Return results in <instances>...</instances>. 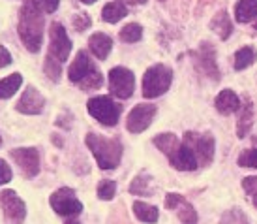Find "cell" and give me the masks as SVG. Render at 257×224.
Listing matches in <instances>:
<instances>
[{
    "mask_svg": "<svg viewBox=\"0 0 257 224\" xmlns=\"http://www.w3.org/2000/svg\"><path fill=\"white\" fill-rule=\"evenodd\" d=\"M15 108H17L19 113H25V115H38V113H42L43 108H45V98L40 94L38 89L27 87Z\"/></svg>",
    "mask_w": 257,
    "mask_h": 224,
    "instance_id": "cell-15",
    "label": "cell"
},
{
    "mask_svg": "<svg viewBox=\"0 0 257 224\" xmlns=\"http://www.w3.org/2000/svg\"><path fill=\"white\" fill-rule=\"evenodd\" d=\"M88 49L92 53L96 58H100V60H105L109 57V53L113 49V40L107 36V34H103V32H96L90 36L88 40Z\"/></svg>",
    "mask_w": 257,
    "mask_h": 224,
    "instance_id": "cell-18",
    "label": "cell"
},
{
    "mask_svg": "<svg viewBox=\"0 0 257 224\" xmlns=\"http://www.w3.org/2000/svg\"><path fill=\"white\" fill-rule=\"evenodd\" d=\"M253 203H255V207H257V194L253 196Z\"/></svg>",
    "mask_w": 257,
    "mask_h": 224,
    "instance_id": "cell-42",
    "label": "cell"
},
{
    "mask_svg": "<svg viewBox=\"0 0 257 224\" xmlns=\"http://www.w3.org/2000/svg\"><path fill=\"white\" fill-rule=\"evenodd\" d=\"M86 109L98 123L105 124V126H114L122 113V106L116 104L111 96H94L88 100Z\"/></svg>",
    "mask_w": 257,
    "mask_h": 224,
    "instance_id": "cell-4",
    "label": "cell"
},
{
    "mask_svg": "<svg viewBox=\"0 0 257 224\" xmlns=\"http://www.w3.org/2000/svg\"><path fill=\"white\" fill-rule=\"evenodd\" d=\"M210 29L214 30V32H218V36H220L221 40H227V38L231 36V32H233V23H231L229 14L225 12V10L218 12V14L212 17Z\"/></svg>",
    "mask_w": 257,
    "mask_h": 224,
    "instance_id": "cell-20",
    "label": "cell"
},
{
    "mask_svg": "<svg viewBox=\"0 0 257 224\" xmlns=\"http://www.w3.org/2000/svg\"><path fill=\"white\" fill-rule=\"evenodd\" d=\"M255 29H257V25H255Z\"/></svg>",
    "mask_w": 257,
    "mask_h": 224,
    "instance_id": "cell-44",
    "label": "cell"
},
{
    "mask_svg": "<svg viewBox=\"0 0 257 224\" xmlns=\"http://www.w3.org/2000/svg\"><path fill=\"white\" fill-rule=\"evenodd\" d=\"M169 162H171L173 168H177L180 172H192V170H195V168L199 166L195 153H193L192 147L186 145L184 141H182L179 149L169 157Z\"/></svg>",
    "mask_w": 257,
    "mask_h": 224,
    "instance_id": "cell-16",
    "label": "cell"
},
{
    "mask_svg": "<svg viewBox=\"0 0 257 224\" xmlns=\"http://www.w3.org/2000/svg\"><path fill=\"white\" fill-rule=\"evenodd\" d=\"M242 188L248 194L255 196L257 194V175H250V177H244Z\"/></svg>",
    "mask_w": 257,
    "mask_h": 224,
    "instance_id": "cell-37",
    "label": "cell"
},
{
    "mask_svg": "<svg viewBox=\"0 0 257 224\" xmlns=\"http://www.w3.org/2000/svg\"><path fill=\"white\" fill-rule=\"evenodd\" d=\"M220 224H248V218L240 209H229L223 213Z\"/></svg>",
    "mask_w": 257,
    "mask_h": 224,
    "instance_id": "cell-30",
    "label": "cell"
},
{
    "mask_svg": "<svg viewBox=\"0 0 257 224\" xmlns=\"http://www.w3.org/2000/svg\"><path fill=\"white\" fill-rule=\"evenodd\" d=\"M192 57L193 62H195V68L199 72H203L214 81L220 80V70H218V64H216V51L208 42H203L199 49L192 53Z\"/></svg>",
    "mask_w": 257,
    "mask_h": 224,
    "instance_id": "cell-12",
    "label": "cell"
},
{
    "mask_svg": "<svg viewBox=\"0 0 257 224\" xmlns=\"http://www.w3.org/2000/svg\"><path fill=\"white\" fill-rule=\"evenodd\" d=\"M12 53L4 47V45H0V68H6V66L12 64Z\"/></svg>",
    "mask_w": 257,
    "mask_h": 224,
    "instance_id": "cell-38",
    "label": "cell"
},
{
    "mask_svg": "<svg viewBox=\"0 0 257 224\" xmlns=\"http://www.w3.org/2000/svg\"><path fill=\"white\" fill-rule=\"evenodd\" d=\"M156 106L154 104H139L128 113V119H126V128H128L132 134H141L149 128L154 117H156Z\"/></svg>",
    "mask_w": 257,
    "mask_h": 224,
    "instance_id": "cell-10",
    "label": "cell"
},
{
    "mask_svg": "<svg viewBox=\"0 0 257 224\" xmlns=\"http://www.w3.org/2000/svg\"><path fill=\"white\" fill-rule=\"evenodd\" d=\"M101 83H103V78H101L100 70H96V72H92L88 78H85V80L81 81L79 87L83 89V91H92V89L101 87Z\"/></svg>",
    "mask_w": 257,
    "mask_h": 224,
    "instance_id": "cell-33",
    "label": "cell"
},
{
    "mask_svg": "<svg viewBox=\"0 0 257 224\" xmlns=\"http://www.w3.org/2000/svg\"><path fill=\"white\" fill-rule=\"evenodd\" d=\"M134 213H136V217L139 218L141 222H147V224H154L158 220V217H160L158 207L150 205V203H145V202L134 203Z\"/></svg>",
    "mask_w": 257,
    "mask_h": 224,
    "instance_id": "cell-25",
    "label": "cell"
},
{
    "mask_svg": "<svg viewBox=\"0 0 257 224\" xmlns=\"http://www.w3.org/2000/svg\"><path fill=\"white\" fill-rule=\"evenodd\" d=\"M152 179H150L149 175H137L134 183L130 185V192L132 194H137V196H152Z\"/></svg>",
    "mask_w": 257,
    "mask_h": 224,
    "instance_id": "cell-27",
    "label": "cell"
},
{
    "mask_svg": "<svg viewBox=\"0 0 257 224\" xmlns=\"http://www.w3.org/2000/svg\"><path fill=\"white\" fill-rule=\"evenodd\" d=\"M116 194V183L114 181H101L98 185V198L100 200H113Z\"/></svg>",
    "mask_w": 257,
    "mask_h": 224,
    "instance_id": "cell-31",
    "label": "cell"
},
{
    "mask_svg": "<svg viewBox=\"0 0 257 224\" xmlns=\"http://www.w3.org/2000/svg\"><path fill=\"white\" fill-rule=\"evenodd\" d=\"M43 70H45V73H47V78H49L51 81L58 83V81H60V73H62V62L57 60L55 57H51L49 53H47L45 62H43Z\"/></svg>",
    "mask_w": 257,
    "mask_h": 224,
    "instance_id": "cell-29",
    "label": "cell"
},
{
    "mask_svg": "<svg viewBox=\"0 0 257 224\" xmlns=\"http://www.w3.org/2000/svg\"><path fill=\"white\" fill-rule=\"evenodd\" d=\"M109 89H111L113 96L120 98V100H128L136 89V76L128 68L116 66L109 72Z\"/></svg>",
    "mask_w": 257,
    "mask_h": 224,
    "instance_id": "cell-6",
    "label": "cell"
},
{
    "mask_svg": "<svg viewBox=\"0 0 257 224\" xmlns=\"http://www.w3.org/2000/svg\"><path fill=\"white\" fill-rule=\"evenodd\" d=\"M128 2H132V4H145L147 0H128Z\"/></svg>",
    "mask_w": 257,
    "mask_h": 224,
    "instance_id": "cell-40",
    "label": "cell"
},
{
    "mask_svg": "<svg viewBox=\"0 0 257 224\" xmlns=\"http://www.w3.org/2000/svg\"><path fill=\"white\" fill-rule=\"evenodd\" d=\"M64 224H79L77 218H73V217H68V220H66Z\"/></svg>",
    "mask_w": 257,
    "mask_h": 224,
    "instance_id": "cell-39",
    "label": "cell"
},
{
    "mask_svg": "<svg viewBox=\"0 0 257 224\" xmlns=\"http://www.w3.org/2000/svg\"><path fill=\"white\" fill-rule=\"evenodd\" d=\"M214 106L221 115H231V113H235V111L240 109L242 102H240V98L236 96V93H233L231 89H223V91L216 96Z\"/></svg>",
    "mask_w": 257,
    "mask_h": 224,
    "instance_id": "cell-17",
    "label": "cell"
},
{
    "mask_svg": "<svg viewBox=\"0 0 257 224\" xmlns=\"http://www.w3.org/2000/svg\"><path fill=\"white\" fill-rule=\"evenodd\" d=\"M49 38V55L55 57L57 60H60V62H66L68 57H70V53H72V42H70V38L66 34V29L60 23H51Z\"/></svg>",
    "mask_w": 257,
    "mask_h": 224,
    "instance_id": "cell-11",
    "label": "cell"
},
{
    "mask_svg": "<svg viewBox=\"0 0 257 224\" xmlns=\"http://www.w3.org/2000/svg\"><path fill=\"white\" fill-rule=\"evenodd\" d=\"M10 157L19 166L27 179H34L40 174V153L34 147H17L10 151Z\"/></svg>",
    "mask_w": 257,
    "mask_h": 224,
    "instance_id": "cell-8",
    "label": "cell"
},
{
    "mask_svg": "<svg viewBox=\"0 0 257 224\" xmlns=\"http://www.w3.org/2000/svg\"><path fill=\"white\" fill-rule=\"evenodd\" d=\"M184 143L192 147V151L197 157L199 166H207L214 159L216 141L210 134H197V132H186Z\"/></svg>",
    "mask_w": 257,
    "mask_h": 224,
    "instance_id": "cell-5",
    "label": "cell"
},
{
    "mask_svg": "<svg viewBox=\"0 0 257 224\" xmlns=\"http://www.w3.org/2000/svg\"><path fill=\"white\" fill-rule=\"evenodd\" d=\"M0 145H2V136H0Z\"/></svg>",
    "mask_w": 257,
    "mask_h": 224,
    "instance_id": "cell-43",
    "label": "cell"
},
{
    "mask_svg": "<svg viewBox=\"0 0 257 224\" xmlns=\"http://www.w3.org/2000/svg\"><path fill=\"white\" fill-rule=\"evenodd\" d=\"M98 68L94 66L92 58L88 57V53L86 51H79L77 55H75V58H73V62L70 64V68H68V78H70V81L72 83H81V81L85 80V78H88L92 72H96Z\"/></svg>",
    "mask_w": 257,
    "mask_h": 224,
    "instance_id": "cell-14",
    "label": "cell"
},
{
    "mask_svg": "<svg viewBox=\"0 0 257 224\" xmlns=\"http://www.w3.org/2000/svg\"><path fill=\"white\" fill-rule=\"evenodd\" d=\"M49 203L55 209V213L62 215V217H75L83 211V203L79 202L75 192L68 187H62L58 188L57 192H53L49 198Z\"/></svg>",
    "mask_w": 257,
    "mask_h": 224,
    "instance_id": "cell-7",
    "label": "cell"
},
{
    "mask_svg": "<svg viewBox=\"0 0 257 224\" xmlns=\"http://www.w3.org/2000/svg\"><path fill=\"white\" fill-rule=\"evenodd\" d=\"M32 4H34L42 14H53V12H57L60 0H32Z\"/></svg>",
    "mask_w": 257,
    "mask_h": 224,
    "instance_id": "cell-34",
    "label": "cell"
},
{
    "mask_svg": "<svg viewBox=\"0 0 257 224\" xmlns=\"http://www.w3.org/2000/svg\"><path fill=\"white\" fill-rule=\"evenodd\" d=\"M12 177H14V172H12L10 164H8L4 159H0V187L6 185V183H10Z\"/></svg>",
    "mask_w": 257,
    "mask_h": 224,
    "instance_id": "cell-35",
    "label": "cell"
},
{
    "mask_svg": "<svg viewBox=\"0 0 257 224\" xmlns=\"http://www.w3.org/2000/svg\"><path fill=\"white\" fill-rule=\"evenodd\" d=\"M165 207L167 209L177 211V217L180 218L182 224H197V211L193 209V205L190 202H186L184 198L177 192L165 196Z\"/></svg>",
    "mask_w": 257,
    "mask_h": 224,
    "instance_id": "cell-13",
    "label": "cell"
},
{
    "mask_svg": "<svg viewBox=\"0 0 257 224\" xmlns=\"http://www.w3.org/2000/svg\"><path fill=\"white\" fill-rule=\"evenodd\" d=\"M154 145H156L158 149L164 153V155L171 157L173 153L180 147V141H179V137L175 136V134H171V132H165V134H160V136L154 137Z\"/></svg>",
    "mask_w": 257,
    "mask_h": 224,
    "instance_id": "cell-24",
    "label": "cell"
},
{
    "mask_svg": "<svg viewBox=\"0 0 257 224\" xmlns=\"http://www.w3.org/2000/svg\"><path fill=\"white\" fill-rule=\"evenodd\" d=\"M128 15V8L124 6L122 2L114 0V2H109L103 6L101 10V19L105 23H118L120 19H124Z\"/></svg>",
    "mask_w": 257,
    "mask_h": 224,
    "instance_id": "cell-22",
    "label": "cell"
},
{
    "mask_svg": "<svg viewBox=\"0 0 257 224\" xmlns=\"http://www.w3.org/2000/svg\"><path fill=\"white\" fill-rule=\"evenodd\" d=\"M73 27H75V30L83 32L85 29L90 27V17H88L86 14H77L75 17H73Z\"/></svg>",
    "mask_w": 257,
    "mask_h": 224,
    "instance_id": "cell-36",
    "label": "cell"
},
{
    "mask_svg": "<svg viewBox=\"0 0 257 224\" xmlns=\"http://www.w3.org/2000/svg\"><path fill=\"white\" fill-rule=\"evenodd\" d=\"M251 123H253V106H251L250 98H246L240 106V115H238V123H236V136H248L251 130Z\"/></svg>",
    "mask_w": 257,
    "mask_h": 224,
    "instance_id": "cell-19",
    "label": "cell"
},
{
    "mask_svg": "<svg viewBox=\"0 0 257 224\" xmlns=\"http://www.w3.org/2000/svg\"><path fill=\"white\" fill-rule=\"evenodd\" d=\"M255 58H257V53L251 45L240 47L235 53V70H246L248 66H251L255 62Z\"/></svg>",
    "mask_w": 257,
    "mask_h": 224,
    "instance_id": "cell-26",
    "label": "cell"
},
{
    "mask_svg": "<svg viewBox=\"0 0 257 224\" xmlns=\"http://www.w3.org/2000/svg\"><path fill=\"white\" fill-rule=\"evenodd\" d=\"M0 207L4 211V217L8 222L23 224L27 218V205L14 190H2L0 192Z\"/></svg>",
    "mask_w": 257,
    "mask_h": 224,
    "instance_id": "cell-9",
    "label": "cell"
},
{
    "mask_svg": "<svg viewBox=\"0 0 257 224\" xmlns=\"http://www.w3.org/2000/svg\"><path fill=\"white\" fill-rule=\"evenodd\" d=\"M238 166L242 168H255L257 170V149H246L238 155Z\"/></svg>",
    "mask_w": 257,
    "mask_h": 224,
    "instance_id": "cell-32",
    "label": "cell"
},
{
    "mask_svg": "<svg viewBox=\"0 0 257 224\" xmlns=\"http://www.w3.org/2000/svg\"><path fill=\"white\" fill-rule=\"evenodd\" d=\"M86 145L101 170H114L122 160V143L118 139H109L100 134H86Z\"/></svg>",
    "mask_w": 257,
    "mask_h": 224,
    "instance_id": "cell-2",
    "label": "cell"
},
{
    "mask_svg": "<svg viewBox=\"0 0 257 224\" xmlns=\"http://www.w3.org/2000/svg\"><path fill=\"white\" fill-rule=\"evenodd\" d=\"M118 36H120V40L126 42V44H136V42H139V40L143 38V29H141V25H137V23H130L126 27H122Z\"/></svg>",
    "mask_w": 257,
    "mask_h": 224,
    "instance_id": "cell-28",
    "label": "cell"
},
{
    "mask_svg": "<svg viewBox=\"0 0 257 224\" xmlns=\"http://www.w3.org/2000/svg\"><path fill=\"white\" fill-rule=\"evenodd\" d=\"M257 17V0H238L235 6V19L238 23H250Z\"/></svg>",
    "mask_w": 257,
    "mask_h": 224,
    "instance_id": "cell-21",
    "label": "cell"
},
{
    "mask_svg": "<svg viewBox=\"0 0 257 224\" xmlns=\"http://www.w3.org/2000/svg\"><path fill=\"white\" fill-rule=\"evenodd\" d=\"M79 2H83V4H94L96 0H79Z\"/></svg>",
    "mask_w": 257,
    "mask_h": 224,
    "instance_id": "cell-41",
    "label": "cell"
},
{
    "mask_svg": "<svg viewBox=\"0 0 257 224\" xmlns=\"http://www.w3.org/2000/svg\"><path fill=\"white\" fill-rule=\"evenodd\" d=\"M21 83H23L21 73H12V76L4 78V80L0 81V100L12 98L17 93V89H21Z\"/></svg>",
    "mask_w": 257,
    "mask_h": 224,
    "instance_id": "cell-23",
    "label": "cell"
},
{
    "mask_svg": "<svg viewBox=\"0 0 257 224\" xmlns=\"http://www.w3.org/2000/svg\"><path fill=\"white\" fill-rule=\"evenodd\" d=\"M19 38H21L23 45L30 51V53H38L42 49L43 42V14L38 10L32 0H29L25 6L21 8L19 14Z\"/></svg>",
    "mask_w": 257,
    "mask_h": 224,
    "instance_id": "cell-1",
    "label": "cell"
},
{
    "mask_svg": "<svg viewBox=\"0 0 257 224\" xmlns=\"http://www.w3.org/2000/svg\"><path fill=\"white\" fill-rule=\"evenodd\" d=\"M171 68H167L165 64L150 66L143 76V96L145 98H158L164 93H167V89L171 87Z\"/></svg>",
    "mask_w": 257,
    "mask_h": 224,
    "instance_id": "cell-3",
    "label": "cell"
}]
</instances>
